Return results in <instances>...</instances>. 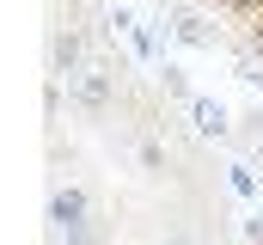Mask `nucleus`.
I'll list each match as a JSON object with an SVG mask.
<instances>
[{
    "label": "nucleus",
    "mask_w": 263,
    "mask_h": 245,
    "mask_svg": "<svg viewBox=\"0 0 263 245\" xmlns=\"http://www.w3.org/2000/svg\"><path fill=\"white\" fill-rule=\"evenodd\" d=\"M86 215H92L86 190H55V202H49V221H55L62 233H80V227H86Z\"/></svg>",
    "instance_id": "1"
},
{
    "label": "nucleus",
    "mask_w": 263,
    "mask_h": 245,
    "mask_svg": "<svg viewBox=\"0 0 263 245\" xmlns=\"http://www.w3.org/2000/svg\"><path fill=\"white\" fill-rule=\"evenodd\" d=\"M73 98H80V104H92V111H98V104H104V98H110V80H104V74H98V67H92V74H80V86H73Z\"/></svg>",
    "instance_id": "2"
},
{
    "label": "nucleus",
    "mask_w": 263,
    "mask_h": 245,
    "mask_svg": "<svg viewBox=\"0 0 263 245\" xmlns=\"http://www.w3.org/2000/svg\"><path fill=\"white\" fill-rule=\"evenodd\" d=\"M245 239H251V245H263V215L251 221V227H245Z\"/></svg>",
    "instance_id": "6"
},
{
    "label": "nucleus",
    "mask_w": 263,
    "mask_h": 245,
    "mask_svg": "<svg viewBox=\"0 0 263 245\" xmlns=\"http://www.w3.org/2000/svg\"><path fill=\"white\" fill-rule=\"evenodd\" d=\"M190 111H196V129H202V135H227V111H220V104L190 98Z\"/></svg>",
    "instance_id": "3"
},
{
    "label": "nucleus",
    "mask_w": 263,
    "mask_h": 245,
    "mask_svg": "<svg viewBox=\"0 0 263 245\" xmlns=\"http://www.w3.org/2000/svg\"><path fill=\"white\" fill-rule=\"evenodd\" d=\"M49 61H55V74H73L80 67V37H55L49 43Z\"/></svg>",
    "instance_id": "4"
},
{
    "label": "nucleus",
    "mask_w": 263,
    "mask_h": 245,
    "mask_svg": "<svg viewBox=\"0 0 263 245\" xmlns=\"http://www.w3.org/2000/svg\"><path fill=\"white\" fill-rule=\"evenodd\" d=\"M233 6H245V12H263V0H233Z\"/></svg>",
    "instance_id": "7"
},
{
    "label": "nucleus",
    "mask_w": 263,
    "mask_h": 245,
    "mask_svg": "<svg viewBox=\"0 0 263 245\" xmlns=\"http://www.w3.org/2000/svg\"><path fill=\"white\" fill-rule=\"evenodd\" d=\"M257 49H263V25H257Z\"/></svg>",
    "instance_id": "8"
},
{
    "label": "nucleus",
    "mask_w": 263,
    "mask_h": 245,
    "mask_svg": "<svg viewBox=\"0 0 263 245\" xmlns=\"http://www.w3.org/2000/svg\"><path fill=\"white\" fill-rule=\"evenodd\" d=\"M178 37H184V43H208V31H202L196 19H178Z\"/></svg>",
    "instance_id": "5"
}]
</instances>
